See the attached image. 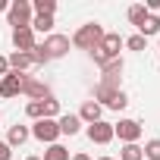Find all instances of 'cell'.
I'll return each instance as SVG.
<instances>
[{
    "label": "cell",
    "mask_w": 160,
    "mask_h": 160,
    "mask_svg": "<svg viewBox=\"0 0 160 160\" xmlns=\"http://www.w3.org/2000/svg\"><path fill=\"white\" fill-rule=\"evenodd\" d=\"M32 10H35L38 16H53V13H57V0H35Z\"/></svg>",
    "instance_id": "ac0fdd59"
},
{
    "label": "cell",
    "mask_w": 160,
    "mask_h": 160,
    "mask_svg": "<svg viewBox=\"0 0 160 160\" xmlns=\"http://www.w3.org/2000/svg\"><path fill=\"white\" fill-rule=\"evenodd\" d=\"M7 19H10L13 32L16 28H28L32 25V3H28V0H13L10 10H7Z\"/></svg>",
    "instance_id": "3957f363"
},
{
    "label": "cell",
    "mask_w": 160,
    "mask_h": 160,
    "mask_svg": "<svg viewBox=\"0 0 160 160\" xmlns=\"http://www.w3.org/2000/svg\"><path fill=\"white\" fill-rule=\"evenodd\" d=\"M7 60H10V72H19V75H25L28 69L38 66L32 53H13V57H7Z\"/></svg>",
    "instance_id": "4fadbf2b"
},
{
    "label": "cell",
    "mask_w": 160,
    "mask_h": 160,
    "mask_svg": "<svg viewBox=\"0 0 160 160\" xmlns=\"http://www.w3.org/2000/svg\"><path fill=\"white\" fill-rule=\"evenodd\" d=\"M10 10V3H7V0H0V13H7Z\"/></svg>",
    "instance_id": "f546056e"
},
{
    "label": "cell",
    "mask_w": 160,
    "mask_h": 160,
    "mask_svg": "<svg viewBox=\"0 0 160 160\" xmlns=\"http://www.w3.org/2000/svg\"><path fill=\"white\" fill-rule=\"evenodd\" d=\"M25 113H28V116H32V119L38 122V119H44V104H41V101H28Z\"/></svg>",
    "instance_id": "d4e9b609"
},
{
    "label": "cell",
    "mask_w": 160,
    "mask_h": 160,
    "mask_svg": "<svg viewBox=\"0 0 160 160\" xmlns=\"http://www.w3.org/2000/svg\"><path fill=\"white\" fill-rule=\"evenodd\" d=\"M41 104H44V119H53V116L60 113V101H57L53 94H50V98H44Z\"/></svg>",
    "instance_id": "603a6c76"
},
{
    "label": "cell",
    "mask_w": 160,
    "mask_h": 160,
    "mask_svg": "<svg viewBox=\"0 0 160 160\" xmlns=\"http://www.w3.org/2000/svg\"><path fill=\"white\" fill-rule=\"evenodd\" d=\"M126 44H122V38L116 35V32H104V41H101V50H104V57L107 60H119V50H122Z\"/></svg>",
    "instance_id": "8fae6325"
},
{
    "label": "cell",
    "mask_w": 160,
    "mask_h": 160,
    "mask_svg": "<svg viewBox=\"0 0 160 160\" xmlns=\"http://www.w3.org/2000/svg\"><path fill=\"white\" fill-rule=\"evenodd\" d=\"M32 135H35L38 141H44V144H57L60 126H57V119H38V122L32 126Z\"/></svg>",
    "instance_id": "277c9868"
},
{
    "label": "cell",
    "mask_w": 160,
    "mask_h": 160,
    "mask_svg": "<svg viewBox=\"0 0 160 160\" xmlns=\"http://www.w3.org/2000/svg\"><path fill=\"white\" fill-rule=\"evenodd\" d=\"M98 160H116V157H98Z\"/></svg>",
    "instance_id": "1f68e13d"
},
{
    "label": "cell",
    "mask_w": 160,
    "mask_h": 160,
    "mask_svg": "<svg viewBox=\"0 0 160 160\" xmlns=\"http://www.w3.org/2000/svg\"><path fill=\"white\" fill-rule=\"evenodd\" d=\"M122 44H126L129 50H144V47H148V38H141V35H132V38H126Z\"/></svg>",
    "instance_id": "484cf974"
},
{
    "label": "cell",
    "mask_w": 160,
    "mask_h": 160,
    "mask_svg": "<svg viewBox=\"0 0 160 160\" xmlns=\"http://www.w3.org/2000/svg\"><path fill=\"white\" fill-rule=\"evenodd\" d=\"M0 119H3V116H0Z\"/></svg>",
    "instance_id": "836d02e7"
},
{
    "label": "cell",
    "mask_w": 160,
    "mask_h": 160,
    "mask_svg": "<svg viewBox=\"0 0 160 160\" xmlns=\"http://www.w3.org/2000/svg\"><path fill=\"white\" fill-rule=\"evenodd\" d=\"M113 135H119V141H126V144H138V138H141V122H135V119H119V122L113 126Z\"/></svg>",
    "instance_id": "8992f818"
},
{
    "label": "cell",
    "mask_w": 160,
    "mask_h": 160,
    "mask_svg": "<svg viewBox=\"0 0 160 160\" xmlns=\"http://www.w3.org/2000/svg\"><path fill=\"white\" fill-rule=\"evenodd\" d=\"M144 16H148V10H144V3H135V7H129V22L138 28L141 22H144Z\"/></svg>",
    "instance_id": "44dd1931"
},
{
    "label": "cell",
    "mask_w": 160,
    "mask_h": 160,
    "mask_svg": "<svg viewBox=\"0 0 160 160\" xmlns=\"http://www.w3.org/2000/svg\"><path fill=\"white\" fill-rule=\"evenodd\" d=\"M22 91V75L19 72H7L0 78V98H16Z\"/></svg>",
    "instance_id": "7c38bea8"
},
{
    "label": "cell",
    "mask_w": 160,
    "mask_h": 160,
    "mask_svg": "<svg viewBox=\"0 0 160 160\" xmlns=\"http://www.w3.org/2000/svg\"><path fill=\"white\" fill-rule=\"evenodd\" d=\"M57 126H60V135H78V132H82V119H78V113H66V116H60Z\"/></svg>",
    "instance_id": "5bb4252c"
},
{
    "label": "cell",
    "mask_w": 160,
    "mask_h": 160,
    "mask_svg": "<svg viewBox=\"0 0 160 160\" xmlns=\"http://www.w3.org/2000/svg\"><path fill=\"white\" fill-rule=\"evenodd\" d=\"M7 72H10V60H7V57H0V75H7Z\"/></svg>",
    "instance_id": "f1b7e54d"
},
{
    "label": "cell",
    "mask_w": 160,
    "mask_h": 160,
    "mask_svg": "<svg viewBox=\"0 0 160 160\" xmlns=\"http://www.w3.org/2000/svg\"><path fill=\"white\" fill-rule=\"evenodd\" d=\"M10 157H13V148L7 141H0V160H10Z\"/></svg>",
    "instance_id": "83f0119b"
},
{
    "label": "cell",
    "mask_w": 160,
    "mask_h": 160,
    "mask_svg": "<svg viewBox=\"0 0 160 160\" xmlns=\"http://www.w3.org/2000/svg\"><path fill=\"white\" fill-rule=\"evenodd\" d=\"M44 53H47V60H60V57H66L69 53V38L66 35H50L44 44H38Z\"/></svg>",
    "instance_id": "5b68a950"
},
{
    "label": "cell",
    "mask_w": 160,
    "mask_h": 160,
    "mask_svg": "<svg viewBox=\"0 0 160 160\" xmlns=\"http://www.w3.org/2000/svg\"><path fill=\"white\" fill-rule=\"evenodd\" d=\"M88 138H91L94 144H110V141L116 138V135H113V122H104V119H101V122H91V126H88Z\"/></svg>",
    "instance_id": "ba28073f"
},
{
    "label": "cell",
    "mask_w": 160,
    "mask_h": 160,
    "mask_svg": "<svg viewBox=\"0 0 160 160\" xmlns=\"http://www.w3.org/2000/svg\"><path fill=\"white\" fill-rule=\"evenodd\" d=\"M141 157H144L141 144H126V148L119 151V157H116V160H141Z\"/></svg>",
    "instance_id": "d6986e66"
},
{
    "label": "cell",
    "mask_w": 160,
    "mask_h": 160,
    "mask_svg": "<svg viewBox=\"0 0 160 160\" xmlns=\"http://www.w3.org/2000/svg\"><path fill=\"white\" fill-rule=\"evenodd\" d=\"M44 160H69V151H66L63 144H47V151H44Z\"/></svg>",
    "instance_id": "ffe728a7"
},
{
    "label": "cell",
    "mask_w": 160,
    "mask_h": 160,
    "mask_svg": "<svg viewBox=\"0 0 160 160\" xmlns=\"http://www.w3.org/2000/svg\"><path fill=\"white\" fill-rule=\"evenodd\" d=\"M101 41H104V25L101 22H85L72 35V44L78 50H94V47H101Z\"/></svg>",
    "instance_id": "6da1fadb"
},
{
    "label": "cell",
    "mask_w": 160,
    "mask_h": 160,
    "mask_svg": "<svg viewBox=\"0 0 160 160\" xmlns=\"http://www.w3.org/2000/svg\"><path fill=\"white\" fill-rule=\"evenodd\" d=\"M88 53H91V60H94L98 66H104V63H110V60L104 57V50H101V47H94V50H88Z\"/></svg>",
    "instance_id": "4316f807"
},
{
    "label": "cell",
    "mask_w": 160,
    "mask_h": 160,
    "mask_svg": "<svg viewBox=\"0 0 160 160\" xmlns=\"http://www.w3.org/2000/svg\"><path fill=\"white\" fill-rule=\"evenodd\" d=\"M144 157L148 160H160V138H151V141H144Z\"/></svg>",
    "instance_id": "cb8c5ba5"
},
{
    "label": "cell",
    "mask_w": 160,
    "mask_h": 160,
    "mask_svg": "<svg viewBox=\"0 0 160 160\" xmlns=\"http://www.w3.org/2000/svg\"><path fill=\"white\" fill-rule=\"evenodd\" d=\"M101 113H104V107H101L98 101H85L82 110H78V119L91 126V122H101Z\"/></svg>",
    "instance_id": "9a60e30c"
},
{
    "label": "cell",
    "mask_w": 160,
    "mask_h": 160,
    "mask_svg": "<svg viewBox=\"0 0 160 160\" xmlns=\"http://www.w3.org/2000/svg\"><path fill=\"white\" fill-rule=\"evenodd\" d=\"M22 94H28L32 101H44V98H50V88L32 75H22Z\"/></svg>",
    "instance_id": "9c48e42d"
},
{
    "label": "cell",
    "mask_w": 160,
    "mask_h": 160,
    "mask_svg": "<svg viewBox=\"0 0 160 160\" xmlns=\"http://www.w3.org/2000/svg\"><path fill=\"white\" fill-rule=\"evenodd\" d=\"M122 60H110V63H104L101 66V82L98 85H107V88H116L119 85V75H122Z\"/></svg>",
    "instance_id": "52a82bcc"
},
{
    "label": "cell",
    "mask_w": 160,
    "mask_h": 160,
    "mask_svg": "<svg viewBox=\"0 0 160 160\" xmlns=\"http://www.w3.org/2000/svg\"><path fill=\"white\" fill-rule=\"evenodd\" d=\"M94 101H98L101 107H110V110H122V107L129 104L126 91H119V88H107V85H94Z\"/></svg>",
    "instance_id": "7a4b0ae2"
},
{
    "label": "cell",
    "mask_w": 160,
    "mask_h": 160,
    "mask_svg": "<svg viewBox=\"0 0 160 160\" xmlns=\"http://www.w3.org/2000/svg\"><path fill=\"white\" fill-rule=\"evenodd\" d=\"M13 44H16V53H32L35 50V32H32V25L28 28H16L13 32Z\"/></svg>",
    "instance_id": "30bf717a"
},
{
    "label": "cell",
    "mask_w": 160,
    "mask_h": 160,
    "mask_svg": "<svg viewBox=\"0 0 160 160\" xmlns=\"http://www.w3.org/2000/svg\"><path fill=\"white\" fill-rule=\"evenodd\" d=\"M53 28V16H35L32 19V32H50Z\"/></svg>",
    "instance_id": "7402d4cb"
},
{
    "label": "cell",
    "mask_w": 160,
    "mask_h": 160,
    "mask_svg": "<svg viewBox=\"0 0 160 160\" xmlns=\"http://www.w3.org/2000/svg\"><path fill=\"white\" fill-rule=\"evenodd\" d=\"M28 160H41V157H28Z\"/></svg>",
    "instance_id": "d6a6232c"
},
{
    "label": "cell",
    "mask_w": 160,
    "mask_h": 160,
    "mask_svg": "<svg viewBox=\"0 0 160 160\" xmlns=\"http://www.w3.org/2000/svg\"><path fill=\"white\" fill-rule=\"evenodd\" d=\"M72 160H91V157H88V154H75Z\"/></svg>",
    "instance_id": "4dcf8cb0"
},
{
    "label": "cell",
    "mask_w": 160,
    "mask_h": 160,
    "mask_svg": "<svg viewBox=\"0 0 160 160\" xmlns=\"http://www.w3.org/2000/svg\"><path fill=\"white\" fill-rule=\"evenodd\" d=\"M28 135H32V132H28L25 126H19V122H16V126L10 129V135H7V144H10V148H22V144L28 141Z\"/></svg>",
    "instance_id": "2e32d148"
},
{
    "label": "cell",
    "mask_w": 160,
    "mask_h": 160,
    "mask_svg": "<svg viewBox=\"0 0 160 160\" xmlns=\"http://www.w3.org/2000/svg\"><path fill=\"white\" fill-rule=\"evenodd\" d=\"M138 35H141V38H151V35H160V19H157L154 13H148V16H144V22L138 25Z\"/></svg>",
    "instance_id": "e0dca14e"
}]
</instances>
